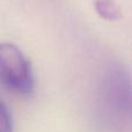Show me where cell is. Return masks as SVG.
I'll return each instance as SVG.
<instances>
[{"mask_svg": "<svg viewBox=\"0 0 132 132\" xmlns=\"http://www.w3.org/2000/svg\"><path fill=\"white\" fill-rule=\"evenodd\" d=\"M95 9L98 15L104 20L114 21L122 16L121 9L114 0H96Z\"/></svg>", "mask_w": 132, "mask_h": 132, "instance_id": "2", "label": "cell"}, {"mask_svg": "<svg viewBox=\"0 0 132 132\" xmlns=\"http://www.w3.org/2000/svg\"><path fill=\"white\" fill-rule=\"evenodd\" d=\"M0 132H13L11 115L1 100H0Z\"/></svg>", "mask_w": 132, "mask_h": 132, "instance_id": "3", "label": "cell"}, {"mask_svg": "<svg viewBox=\"0 0 132 132\" xmlns=\"http://www.w3.org/2000/svg\"><path fill=\"white\" fill-rule=\"evenodd\" d=\"M0 81L19 94H29L34 88V77L28 59L13 43H0Z\"/></svg>", "mask_w": 132, "mask_h": 132, "instance_id": "1", "label": "cell"}]
</instances>
